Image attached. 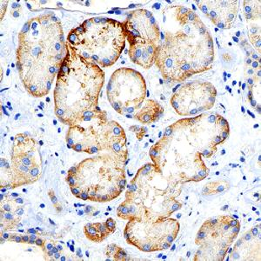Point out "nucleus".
<instances>
[{
	"instance_id": "11",
	"label": "nucleus",
	"mask_w": 261,
	"mask_h": 261,
	"mask_svg": "<svg viewBox=\"0 0 261 261\" xmlns=\"http://www.w3.org/2000/svg\"><path fill=\"white\" fill-rule=\"evenodd\" d=\"M116 230V223L110 218L106 223H89L85 226L84 232L86 238L91 241L100 243L105 239L114 232Z\"/></svg>"
},
{
	"instance_id": "13",
	"label": "nucleus",
	"mask_w": 261,
	"mask_h": 261,
	"mask_svg": "<svg viewBox=\"0 0 261 261\" xmlns=\"http://www.w3.org/2000/svg\"><path fill=\"white\" fill-rule=\"evenodd\" d=\"M35 244H37L38 246H42V247H44V246H45V242L43 241L42 239H39V238H38V239L36 240Z\"/></svg>"
},
{
	"instance_id": "5",
	"label": "nucleus",
	"mask_w": 261,
	"mask_h": 261,
	"mask_svg": "<svg viewBox=\"0 0 261 261\" xmlns=\"http://www.w3.org/2000/svg\"><path fill=\"white\" fill-rule=\"evenodd\" d=\"M107 98L122 115L132 114L142 106L146 94L145 79L134 69L120 68L113 72L107 88Z\"/></svg>"
},
{
	"instance_id": "4",
	"label": "nucleus",
	"mask_w": 261,
	"mask_h": 261,
	"mask_svg": "<svg viewBox=\"0 0 261 261\" xmlns=\"http://www.w3.org/2000/svg\"><path fill=\"white\" fill-rule=\"evenodd\" d=\"M180 229L178 220H129L124 236L128 243L146 252L168 249Z\"/></svg>"
},
{
	"instance_id": "12",
	"label": "nucleus",
	"mask_w": 261,
	"mask_h": 261,
	"mask_svg": "<svg viewBox=\"0 0 261 261\" xmlns=\"http://www.w3.org/2000/svg\"><path fill=\"white\" fill-rule=\"evenodd\" d=\"M163 109L161 106L155 101H147L146 106L142 109L136 113V119L142 124H147L151 122H154L160 119V116L162 115Z\"/></svg>"
},
{
	"instance_id": "7",
	"label": "nucleus",
	"mask_w": 261,
	"mask_h": 261,
	"mask_svg": "<svg viewBox=\"0 0 261 261\" xmlns=\"http://www.w3.org/2000/svg\"><path fill=\"white\" fill-rule=\"evenodd\" d=\"M28 139L23 135H18L17 142L12 152V170L18 176L17 179L23 181V185L33 182L39 174L40 165L36 163L34 146L35 142L31 144Z\"/></svg>"
},
{
	"instance_id": "10",
	"label": "nucleus",
	"mask_w": 261,
	"mask_h": 261,
	"mask_svg": "<svg viewBox=\"0 0 261 261\" xmlns=\"http://www.w3.org/2000/svg\"><path fill=\"white\" fill-rule=\"evenodd\" d=\"M130 59L134 64L145 69H150L156 62L158 43L145 40H129Z\"/></svg>"
},
{
	"instance_id": "3",
	"label": "nucleus",
	"mask_w": 261,
	"mask_h": 261,
	"mask_svg": "<svg viewBox=\"0 0 261 261\" xmlns=\"http://www.w3.org/2000/svg\"><path fill=\"white\" fill-rule=\"evenodd\" d=\"M124 24L109 18H94L71 31L68 43L81 56L107 67L118 60L125 45Z\"/></svg>"
},
{
	"instance_id": "8",
	"label": "nucleus",
	"mask_w": 261,
	"mask_h": 261,
	"mask_svg": "<svg viewBox=\"0 0 261 261\" xmlns=\"http://www.w3.org/2000/svg\"><path fill=\"white\" fill-rule=\"evenodd\" d=\"M125 35L128 40L160 41V27L151 12L146 10H137L128 16L124 23Z\"/></svg>"
},
{
	"instance_id": "6",
	"label": "nucleus",
	"mask_w": 261,
	"mask_h": 261,
	"mask_svg": "<svg viewBox=\"0 0 261 261\" xmlns=\"http://www.w3.org/2000/svg\"><path fill=\"white\" fill-rule=\"evenodd\" d=\"M217 91L206 81H191L184 84L173 94L171 104L180 116H193L214 107Z\"/></svg>"
},
{
	"instance_id": "1",
	"label": "nucleus",
	"mask_w": 261,
	"mask_h": 261,
	"mask_svg": "<svg viewBox=\"0 0 261 261\" xmlns=\"http://www.w3.org/2000/svg\"><path fill=\"white\" fill-rule=\"evenodd\" d=\"M67 50L62 27L53 14L39 16L24 24L19 33L17 67L31 95L41 98L50 92Z\"/></svg>"
},
{
	"instance_id": "14",
	"label": "nucleus",
	"mask_w": 261,
	"mask_h": 261,
	"mask_svg": "<svg viewBox=\"0 0 261 261\" xmlns=\"http://www.w3.org/2000/svg\"><path fill=\"white\" fill-rule=\"evenodd\" d=\"M50 197V199H51V201H53V203H54V205H55V206H57V205H58V200H57L56 197L54 195H51V194H49Z\"/></svg>"
},
{
	"instance_id": "2",
	"label": "nucleus",
	"mask_w": 261,
	"mask_h": 261,
	"mask_svg": "<svg viewBox=\"0 0 261 261\" xmlns=\"http://www.w3.org/2000/svg\"><path fill=\"white\" fill-rule=\"evenodd\" d=\"M67 45V54L54 88V109L60 121L73 126L102 117L98 103L104 71L96 63L81 56L68 42Z\"/></svg>"
},
{
	"instance_id": "9",
	"label": "nucleus",
	"mask_w": 261,
	"mask_h": 261,
	"mask_svg": "<svg viewBox=\"0 0 261 261\" xmlns=\"http://www.w3.org/2000/svg\"><path fill=\"white\" fill-rule=\"evenodd\" d=\"M201 10L207 14L217 27L227 28L236 19L237 2L234 1H208L204 2Z\"/></svg>"
}]
</instances>
